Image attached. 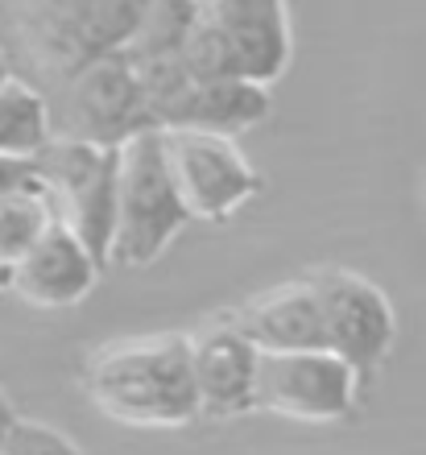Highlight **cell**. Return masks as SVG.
<instances>
[{
	"label": "cell",
	"mask_w": 426,
	"mask_h": 455,
	"mask_svg": "<svg viewBox=\"0 0 426 455\" xmlns=\"http://www.w3.org/2000/svg\"><path fill=\"white\" fill-rule=\"evenodd\" d=\"M50 224H59V212H54V199L34 174V166L17 182H4L0 187V269L9 274L46 236Z\"/></svg>",
	"instance_id": "cell-14"
},
{
	"label": "cell",
	"mask_w": 426,
	"mask_h": 455,
	"mask_svg": "<svg viewBox=\"0 0 426 455\" xmlns=\"http://www.w3.org/2000/svg\"><path fill=\"white\" fill-rule=\"evenodd\" d=\"M190 364L207 422H237L245 414H257L261 347L232 311H215L199 327H190Z\"/></svg>",
	"instance_id": "cell-10"
},
{
	"label": "cell",
	"mask_w": 426,
	"mask_h": 455,
	"mask_svg": "<svg viewBox=\"0 0 426 455\" xmlns=\"http://www.w3.org/2000/svg\"><path fill=\"white\" fill-rule=\"evenodd\" d=\"M190 79H249L273 87L290 71L294 29L285 0H199L178 50Z\"/></svg>",
	"instance_id": "cell-3"
},
{
	"label": "cell",
	"mask_w": 426,
	"mask_h": 455,
	"mask_svg": "<svg viewBox=\"0 0 426 455\" xmlns=\"http://www.w3.org/2000/svg\"><path fill=\"white\" fill-rule=\"evenodd\" d=\"M307 277L319 294L323 347H332L335 356H343L365 377L381 369L398 344V311L390 294L348 265H315L307 269Z\"/></svg>",
	"instance_id": "cell-9"
},
{
	"label": "cell",
	"mask_w": 426,
	"mask_h": 455,
	"mask_svg": "<svg viewBox=\"0 0 426 455\" xmlns=\"http://www.w3.org/2000/svg\"><path fill=\"white\" fill-rule=\"evenodd\" d=\"M237 323L249 331V339L261 352H302V347H323V315L319 294L307 274L277 282L261 290L240 307H232Z\"/></svg>",
	"instance_id": "cell-12"
},
{
	"label": "cell",
	"mask_w": 426,
	"mask_h": 455,
	"mask_svg": "<svg viewBox=\"0 0 426 455\" xmlns=\"http://www.w3.org/2000/svg\"><path fill=\"white\" fill-rule=\"evenodd\" d=\"M84 389L104 419L137 431H182L203 422L190 331L120 336L87 356Z\"/></svg>",
	"instance_id": "cell-1"
},
{
	"label": "cell",
	"mask_w": 426,
	"mask_h": 455,
	"mask_svg": "<svg viewBox=\"0 0 426 455\" xmlns=\"http://www.w3.org/2000/svg\"><path fill=\"white\" fill-rule=\"evenodd\" d=\"M17 419H21V414H17V406H12L9 389H4V381H0V443L9 439V431L17 427Z\"/></svg>",
	"instance_id": "cell-16"
},
{
	"label": "cell",
	"mask_w": 426,
	"mask_h": 455,
	"mask_svg": "<svg viewBox=\"0 0 426 455\" xmlns=\"http://www.w3.org/2000/svg\"><path fill=\"white\" fill-rule=\"evenodd\" d=\"M21 174H29V162H4V157H0V187H4V182H17Z\"/></svg>",
	"instance_id": "cell-17"
},
{
	"label": "cell",
	"mask_w": 426,
	"mask_h": 455,
	"mask_svg": "<svg viewBox=\"0 0 426 455\" xmlns=\"http://www.w3.org/2000/svg\"><path fill=\"white\" fill-rule=\"evenodd\" d=\"M0 290H9V274L4 269H0Z\"/></svg>",
	"instance_id": "cell-18"
},
{
	"label": "cell",
	"mask_w": 426,
	"mask_h": 455,
	"mask_svg": "<svg viewBox=\"0 0 426 455\" xmlns=\"http://www.w3.org/2000/svg\"><path fill=\"white\" fill-rule=\"evenodd\" d=\"M0 455H87V451L75 443L71 435H62L59 427H50V422L17 419L9 439L0 443Z\"/></svg>",
	"instance_id": "cell-15"
},
{
	"label": "cell",
	"mask_w": 426,
	"mask_h": 455,
	"mask_svg": "<svg viewBox=\"0 0 426 455\" xmlns=\"http://www.w3.org/2000/svg\"><path fill=\"white\" fill-rule=\"evenodd\" d=\"M50 141H54L50 96L21 75H0V157L34 162Z\"/></svg>",
	"instance_id": "cell-13"
},
{
	"label": "cell",
	"mask_w": 426,
	"mask_h": 455,
	"mask_svg": "<svg viewBox=\"0 0 426 455\" xmlns=\"http://www.w3.org/2000/svg\"><path fill=\"white\" fill-rule=\"evenodd\" d=\"M42 187L54 199V212L67 228L87 240V249L108 265L117 236L120 195V145H100L84 137H59L29 162Z\"/></svg>",
	"instance_id": "cell-5"
},
{
	"label": "cell",
	"mask_w": 426,
	"mask_h": 455,
	"mask_svg": "<svg viewBox=\"0 0 426 455\" xmlns=\"http://www.w3.org/2000/svg\"><path fill=\"white\" fill-rule=\"evenodd\" d=\"M190 224L174 179H170L162 137L137 132L120 145V195H117V236H112V265L145 269L178 240Z\"/></svg>",
	"instance_id": "cell-4"
},
{
	"label": "cell",
	"mask_w": 426,
	"mask_h": 455,
	"mask_svg": "<svg viewBox=\"0 0 426 455\" xmlns=\"http://www.w3.org/2000/svg\"><path fill=\"white\" fill-rule=\"evenodd\" d=\"M360 385H365V372L335 356L332 347L261 352L257 410L307 422V427H332L356 410Z\"/></svg>",
	"instance_id": "cell-8"
},
{
	"label": "cell",
	"mask_w": 426,
	"mask_h": 455,
	"mask_svg": "<svg viewBox=\"0 0 426 455\" xmlns=\"http://www.w3.org/2000/svg\"><path fill=\"white\" fill-rule=\"evenodd\" d=\"M50 112L59 137H84L100 145H125L137 132H157L141 71L129 54H108L67 84L50 87Z\"/></svg>",
	"instance_id": "cell-6"
},
{
	"label": "cell",
	"mask_w": 426,
	"mask_h": 455,
	"mask_svg": "<svg viewBox=\"0 0 426 455\" xmlns=\"http://www.w3.org/2000/svg\"><path fill=\"white\" fill-rule=\"evenodd\" d=\"M149 9L154 0H0L12 46L34 67L42 92L108 54H125Z\"/></svg>",
	"instance_id": "cell-2"
},
{
	"label": "cell",
	"mask_w": 426,
	"mask_h": 455,
	"mask_svg": "<svg viewBox=\"0 0 426 455\" xmlns=\"http://www.w3.org/2000/svg\"><path fill=\"white\" fill-rule=\"evenodd\" d=\"M100 274H104V261L87 249V240L75 228L59 220L9 269V294L37 311H67L100 286Z\"/></svg>",
	"instance_id": "cell-11"
},
{
	"label": "cell",
	"mask_w": 426,
	"mask_h": 455,
	"mask_svg": "<svg viewBox=\"0 0 426 455\" xmlns=\"http://www.w3.org/2000/svg\"><path fill=\"white\" fill-rule=\"evenodd\" d=\"M162 154H166L170 179H174L182 207L190 220L224 224L240 207L261 195V174L240 149L232 132L215 129H162Z\"/></svg>",
	"instance_id": "cell-7"
}]
</instances>
